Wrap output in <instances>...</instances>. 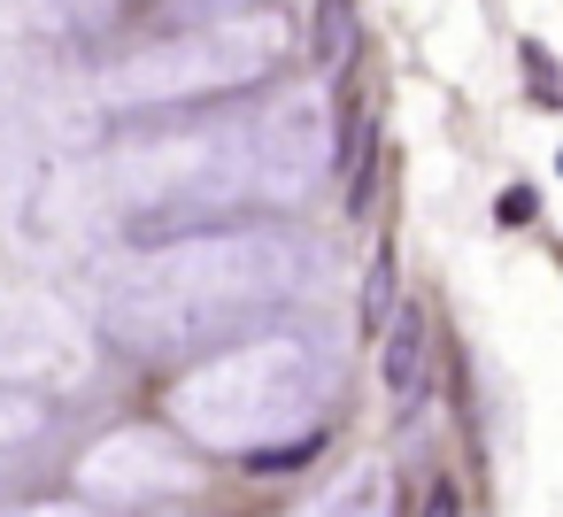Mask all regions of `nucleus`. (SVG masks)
Here are the masks:
<instances>
[{
  "label": "nucleus",
  "mask_w": 563,
  "mask_h": 517,
  "mask_svg": "<svg viewBox=\"0 0 563 517\" xmlns=\"http://www.w3.org/2000/svg\"><path fill=\"white\" fill-rule=\"evenodd\" d=\"M86 371V332L70 301L40 286H0V378H78Z\"/></svg>",
  "instance_id": "nucleus-6"
},
{
  "label": "nucleus",
  "mask_w": 563,
  "mask_h": 517,
  "mask_svg": "<svg viewBox=\"0 0 563 517\" xmlns=\"http://www.w3.org/2000/svg\"><path fill=\"white\" fill-rule=\"evenodd\" d=\"M525 78H532V101H540V109H555V101H563V86H555V63H548L540 47H525Z\"/></svg>",
  "instance_id": "nucleus-12"
},
{
  "label": "nucleus",
  "mask_w": 563,
  "mask_h": 517,
  "mask_svg": "<svg viewBox=\"0 0 563 517\" xmlns=\"http://www.w3.org/2000/svg\"><path fill=\"white\" fill-rule=\"evenodd\" d=\"M294 47V24L278 16H217V24H194V32H170L124 63L101 70V101L109 109H163V101H209V94H232V86H255L286 63Z\"/></svg>",
  "instance_id": "nucleus-3"
},
{
  "label": "nucleus",
  "mask_w": 563,
  "mask_h": 517,
  "mask_svg": "<svg viewBox=\"0 0 563 517\" xmlns=\"http://www.w3.org/2000/svg\"><path fill=\"white\" fill-rule=\"evenodd\" d=\"M24 517H101V509H86V502H47V509H24Z\"/></svg>",
  "instance_id": "nucleus-17"
},
{
  "label": "nucleus",
  "mask_w": 563,
  "mask_h": 517,
  "mask_svg": "<svg viewBox=\"0 0 563 517\" xmlns=\"http://www.w3.org/2000/svg\"><path fill=\"white\" fill-rule=\"evenodd\" d=\"M117 194L140 217H217L263 201L255 186V124H217L186 140H147L117 155Z\"/></svg>",
  "instance_id": "nucleus-4"
},
{
  "label": "nucleus",
  "mask_w": 563,
  "mask_h": 517,
  "mask_svg": "<svg viewBox=\"0 0 563 517\" xmlns=\"http://www.w3.org/2000/svg\"><path fill=\"white\" fill-rule=\"evenodd\" d=\"M332 163H340V140H332V109L317 94H278L255 117V186H263V201H278V209L309 201Z\"/></svg>",
  "instance_id": "nucleus-5"
},
{
  "label": "nucleus",
  "mask_w": 563,
  "mask_h": 517,
  "mask_svg": "<svg viewBox=\"0 0 563 517\" xmlns=\"http://www.w3.org/2000/svg\"><path fill=\"white\" fill-rule=\"evenodd\" d=\"M186 9H201V16H247L255 0H186Z\"/></svg>",
  "instance_id": "nucleus-15"
},
{
  "label": "nucleus",
  "mask_w": 563,
  "mask_h": 517,
  "mask_svg": "<svg viewBox=\"0 0 563 517\" xmlns=\"http://www.w3.org/2000/svg\"><path fill=\"white\" fill-rule=\"evenodd\" d=\"M424 371H432V324H424V309L409 301V309H394V324H386V340H378V386H386V402H417L424 394Z\"/></svg>",
  "instance_id": "nucleus-8"
},
{
  "label": "nucleus",
  "mask_w": 563,
  "mask_h": 517,
  "mask_svg": "<svg viewBox=\"0 0 563 517\" xmlns=\"http://www.w3.org/2000/svg\"><path fill=\"white\" fill-rule=\"evenodd\" d=\"M424 517H455V486H448V479L432 486V502H424Z\"/></svg>",
  "instance_id": "nucleus-16"
},
{
  "label": "nucleus",
  "mask_w": 563,
  "mask_h": 517,
  "mask_svg": "<svg viewBox=\"0 0 563 517\" xmlns=\"http://www.w3.org/2000/svg\"><path fill=\"white\" fill-rule=\"evenodd\" d=\"M301 286V248L286 232H178L163 248H132L101 271V332L132 355H178L232 340L240 324L271 317Z\"/></svg>",
  "instance_id": "nucleus-1"
},
{
  "label": "nucleus",
  "mask_w": 563,
  "mask_h": 517,
  "mask_svg": "<svg viewBox=\"0 0 563 517\" xmlns=\"http://www.w3.org/2000/svg\"><path fill=\"white\" fill-rule=\"evenodd\" d=\"M301 517H386V471H378V463L347 471V479H340V486H324Z\"/></svg>",
  "instance_id": "nucleus-10"
},
{
  "label": "nucleus",
  "mask_w": 563,
  "mask_h": 517,
  "mask_svg": "<svg viewBox=\"0 0 563 517\" xmlns=\"http://www.w3.org/2000/svg\"><path fill=\"white\" fill-rule=\"evenodd\" d=\"M194 479V463L178 455V440H163V432H109V440H93L86 448V463H78V486L93 494V502H163V494H178Z\"/></svg>",
  "instance_id": "nucleus-7"
},
{
  "label": "nucleus",
  "mask_w": 563,
  "mask_h": 517,
  "mask_svg": "<svg viewBox=\"0 0 563 517\" xmlns=\"http://www.w3.org/2000/svg\"><path fill=\"white\" fill-rule=\"evenodd\" d=\"M501 224H509V232H517V224H532V194H525V186H509V194H501Z\"/></svg>",
  "instance_id": "nucleus-13"
},
{
  "label": "nucleus",
  "mask_w": 563,
  "mask_h": 517,
  "mask_svg": "<svg viewBox=\"0 0 563 517\" xmlns=\"http://www.w3.org/2000/svg\"><path fill=\"white\" fill-rule=\"evenodd\" d=\"M309 55H317V63H347V0H324V9H317Z\"/></svg>",
  "instance_id": "nucleus-11"
},
{
  "label": "nucleus",
  "mask_w": 563,
  "mask_h": 517,
  "mask_svg": "<svg viewBox=\"0 0 563 517\" xmlns=\"http://www.w3.org/2000/svg\"><path fill=\"white\" fill-rule=\"evenodd\" d=\"M47 432H55V402L24 394V386H0V463L24 455V448H40Z\"/></svg>",
  "instance_id": "nucleus-9"
},
{
  "label": "nucleus",
  "mask_w": 563,
  "mask_h": 517,
  "mask_svg": "<svg viewBox=\"0 0 563 517\" xmlns=\"http://www.w3.org/2000/svg\"><path fill=\"white\" fill-rule=\"evenodd\" d=\"M386 278H394V255L371 263V286H363V309H371V317H378V301H386Z\"/></svg>",
  "instance_id": "nucleus-14"
},
{
  "label": "nucleus",
  "mask_w": 563,
  "mask_h": 517,
  "mask_svg": "<svg viewBox=\"0 0 563 517\" xmlns=\"http://www.w3.org/2000/svg\"><path fill=\"white\" fill-rule=\"evenodd\" d=\"M340 386V355L317 332H255L224 355H209L201 371H186L170 386V417L186 440L201 448H286L294 432H309L324 417Z\"/></svg>",
  "instance_id": "nucleus-2"
}]
</instances>
